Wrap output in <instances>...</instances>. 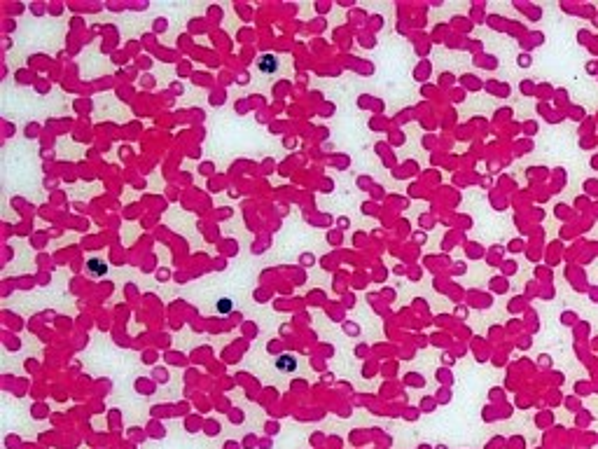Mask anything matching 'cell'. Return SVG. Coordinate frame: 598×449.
Instances as JSON below:
<instances>
[{"mask_svg": "<svg viewBox=\"0 0 598 449\" xmlns=\"http://www.w3.org/2000/svg\"><path fill=\"white\" fill-rule=\"evenodd\" d=\"M229 306H232V304H229V300H220V304H218V309H220V311H229Z\"/></svg>", "mask_w": 598, "mask_h": 449, "instance_id": "6da1fadb", "label": "cell"}]
</instances>
